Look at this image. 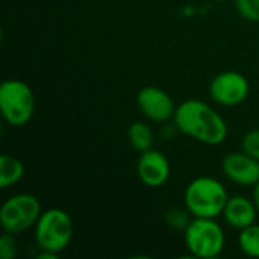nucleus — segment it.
<instances>
[{
	"mask_svg": "<svg viewBox=\"0 0 259 259\" xmlns=\"http://www.w3.org/2000/svg\"><path fill=\"white\" fill-rule=\"evenodd\" d=\"M229 196L225 185L211 176H199L193 179L184 194L185 208L191 217L217 219L223 214Z\"/></svg>",
	"mask_w": 259,
	"mask_h": 259,
	"instance_id": "2",
	"label": "nucleus"
},
{
	"mask_svg": "<svg viewBox=\"0 0 259 259\" xmlns=\"http://www.w3.org/2000/svg\"><path fill=\"white\" fill-rule=\"evenodd\" d=\"M250 83L247 77L238 71L228 70L212 77L209 83V97L220 106H238L249 97Z\"/></svg>",
	"mask_w": 259,
	"mask_h": 259,
	"instance_id": "7",
	"label": "nucleus"
},
{
	"mask_svg": "<svg viewBox=\"0 0 259 259\" xmlns=\"http://www.w3.org/2000/svg\"><path fill=\"white\" fill-rule=\"evenodd\" d=\"M234 6L241 18L259 23V0H234Z\"/></svg>",
	"mask_w": 259,
	"mask_h": 259,
	"instance_id": "15",
	"label": "nucleus"
},
{
	"mask_svg": "<svg viewBox=\"0 0 259 259\" xmlns=\"http://www.w3.org/2000/svg\"><path fill=\"white\" fill-rule=\"evenodd\" d=\"M24 176L23 162L12 155L0 156V188H9L20 182Z\"/></svg>",
	"mask_w": 259,
	"mask_h": 259,
	"instance_id": "12",
	"label": "nucleus"
},
{
	"mask_svg": "<svg viewBox=\"0 0 259 259\" xmlns=\"http://www.w3.org/2000/svg\"><path fill=\"white\" fill-rule=\"evenodd\" d=\"M36 102L32 88L20 79H8L0 85V112L14 127L24 126L35 114Z\"/></svg>",
	"mask_w": 259,
	"mask_h": 259,
	"instance_id": "4",
	"label": "nucleus"
},
{
	"mask_svg": "<svg viewBox=\"0 0 259 259\" xmlns=\"http://www.w3.org/2000/svg\"><path fill=\"white\" fill-rule=\"evenodd\" d=\"M35 241L42 252L59 255L73 240L74 225L70 214L61 208H50L41 212L33 226Z\"/></svg>",
	"mask_w": 259,
	"mask_h": 259,
	"instance_id": "3",
	"label": "nucleus"
},
{
	"mask_svg": "<svg viewBox=\"0 0 259 259\" xmlns=\"http://www.w3.org/2000/svg\"><path fill=\"white\" fill-rule=\"evenodd\" d=\"M258 214V208H256L253 199L237 194V196H232L228 199L222 217L231 228L241 231V229L256 223Z\"/></svg>",
	"mask_w": 259,
	"mask_h": 259,
	"instance_id": "11",
	"label": "nucleus"
},
{
	"mask_svg": "<svg viewBox=\"0 0 259 259\" xmlns=\"http://www.w3.org/2000/svg\"><path fill=\"white\" fill-rule=\"evenodd\" d=\"M190 211L185 208V209H179V208H175V209H170L167 212V223L168 226H171L173 229H187V226L190 225V222L193 219H190Z\"/></svg>",
	"mask_w": 259,
	"mask_h": 259,
	"instance_id": "16",
	"label": "nucleus"
},
{
	"mask_svg": "<svg viewBox=\"0 0 259 259\" xmlns=\"http://www.w3.org/2000/svg\"><path fill=\"white\" fill-rule=\"evenodd\" d=\"M217 2H226V0H217Z\"/></svg>",
	"mask_w": 259,
	"mask_h": 259,
	"instance_id": "20",
	"label": "nucleus"
},
{
	"mask_svg": "<svg viewBox=\"0 0 259 259\" xmlns=\"http://www.w3.org/2000/svg\"><path fill=\"white\" fill-rule=\"evenodd\" d=\"M238 247L240 250L250 256V258H259V225L253 223L238 234Z\"/></svg>",
	"mask_w": 259,
	"mask_h": 259,
	"instance_id": "14",
	"label": "nucleus"
},
{
	"mask_svg": "<svg viewBox=\"0 0 259 259\" xmlns=\"http://www.w3.org/2000/svg\"><path fill=\"white\" fill-rule=\"evenodd\" d=\"M222 171L237 185L255 187L259 182V161L243 150L228 153L222 161Z\"/></svg>",
	"mask_w": 259,
	"mask_h": 259,
	"instance_id": "9",
	"label": "nucleus"
},
{
	"mask_svg": "<svg viewBox=\"0 0 259 259\" xmlns=\"http://www.w3.org/2000/svg\"><path fill=\"white\" fill-rule=\"evenodd\" d=\"M184 240L188 252L193 256L202 259L220 256L226 244L225 231L215 219L193 217L184 231Z\"/></svg>",
	"mask_w": 259,
	"mask_h": 259,
	"instance_id": "5",
	"label": "nucleus"
},
{
	"mask_svg": "<svg viewBox=\"0 0 259 259\" xmlns=\"http://www.w3.org/2000/svg\"><path fill=\"white\" fill-rule=\"evenodd\" d=\"M127 140L132 149L143 153L150 149H153L155 135L150 129V126L144 121H135L127 129Z\"/></svg>",
	"mask_w": 259,
	"mask_h": 259,
	"instance_id": "13",
	"label": "nucleus"
},
{
	"mask_svg": "<svg viewBox=\"0 0 259 259\" xmlns=\"http://www.w3.org/2000/svg\"><path fill=\"white\" fill-rule=\"evenodd\" d=\"M241 150L259 161V129H252L243 137Z\"/></svg>",
	"mask_w": 259,
	"mask_h": 259,
	"instance_id": "17",
	"label": "nucleus"
},
{
	"mask_svg": "<svg viewBox=\"0 0 259 259\" xmlns=\"http://www.w3.org/2000/svg\"><path fill=\"white\" fill-rule=\"evenodd\" d=\"M137 105L140 111L155 123H167L175 118L176 105L171 96L159 87H144L137 94Z\"/></svg>",
	"mask_w": 259,
	"mask_h": 259,
	"instance_id": "8",
	"label": "nucleus"
},
{
	"mask_svg": "<svg viewBox=\"0 0 259 259\" xmlns=\"http://www.w3.org/2000/svg\"><path fill=\"white\" fill-rule=\"evenodd\" d=\"M41 212V203L36 196L29 193L14 194L0 208L2 229L14 235L21 234L35 226Z\"/></svg>",
	"mask_w": 259,
	"mask_h": 259,
	"instance_id": "6",
	"label": "nucleus"
},
{
	"mask_svg": "<svg viewBox=\"0 0 259 259\" xmlns=\"http://www.w3.org/2000/svg\"><path fill=\"white\" fill-rule=\"evenodd\" d=\"M137 173L146 187L159 188L170 179V162L164 153L150 149L140 155Z\"/></svg>",
	"mask_w": 259,
	"mask_h": 259,
	"instance_id": "10",
	"label": "nucleus"
},
{
	"mask_svg": "<svg viewBox=\"0 0 259 259\" xmlns=\"http://www.w3.org/2000/svg\"><path fill=\"white\" fill-rule=\"evenodd\" d=\"M252 199H253V202H255V205H256V208H258V212H259V182L255 185V187H253Z\"/></svg>",
	"mask_w": 259,
	"mask_h": 259,
	"instance_id": "19",
	"label": "nucleus"
},
{
	"mask_svg": "<svg viewBox=\"0 0 259 259\" xmlns=\"http://www.w3.org/2000/svg\"><path fill=\"white\" fill-rule=\"evenodd\" d=\"M17 256V241L14 238V234L5 232L0 237V258L14 259Z\"/></svg>",
	"mask_w": 259,
	"mask_h": 259,
	"instance_id": "18",
	"label": "nucleus"
},
{
	"mask_svg": "<svg viewBox=\"0 0 259 259\" xmlns=\"http://www.w3.org/2000/svg\"><path fill=\"white\" fill-rule=\"evenodd\" d=\"M173 121L179 132L208 146L225 143L229 134L225 118L212 106L199 99L182 102L176 108Z\"/></svg>",
	"mask_w": 259,
	"mask_h": 259,
	"instance_id": "1",
	"label": "nucleus"
}]
</instances>
